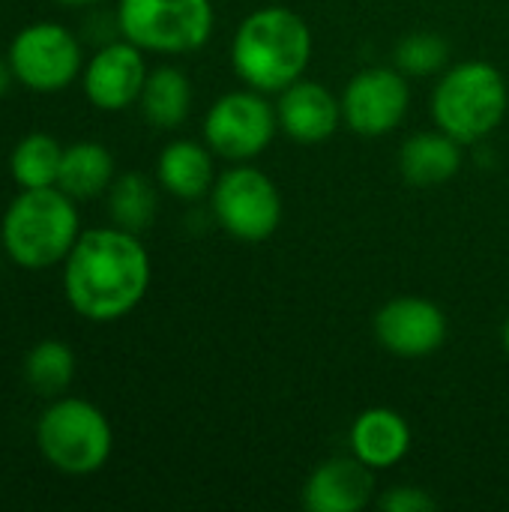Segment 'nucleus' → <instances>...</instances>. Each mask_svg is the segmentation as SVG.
<instances>
[{
    "label": "nucleus",
    "mask_w": 509,
    "mask_h": 512,
    "mask_svg": "<svg viewBox=\"0 0 509 512\" xmlns=\"http://www.w3.org/2000/svg\"><path fill=\"white\" fill-rule=\"evenodd\" d=\"M75 204L78 201L60 186L21 189L0 219V246L6 258L24 270L63 264L81 237V216Z\"/></svg>",
    "instance_id": "7ed1b4c3"
},
{
    "label": "nucleus",
    "mask_w": 509,
    "mask_h": 512,
    "mask_svg": "<svg viewBox=\"0 0 509 512\" xmlns=\"http://www.w3.org/2000/svg\"><path fill=\"white\" fill-rule=\"evenodd\" d=\"M411 426L393 408H366L357 414L348 432L351 456L372 471H390L411 453Z\"/></svg>",
    "instance_id": "2eb2a0df"
},
{
    "label": "nucleus",
    "mask_w": 509,
    "mask_h": 512,
    "mask_svg": "<svg viewBox=\"0 0 509 512\" xmlns=\"http://www.w3.org/2000/svg\"><path fill=\"white\" fill-rule=\"evenodd\" d=\"M60 162H63L60 141L48 132H30L12 147L9 174L18 183V189H45V186H57Z\"/></svg>",
    "instance_id": "412c9836"
},
{
    "label": "nucleus",
    "mask_w": 509,
    "mask_h": 512,
    "mask_svg": "<svg viewBox=\"0 0 509 512\" xmlns=\"http://www.w3.org/2000/svg\"><path fill=\"white\" fill-rule=\"evenodd\" d=\"M150 276V255L141 234L117 225L87 228L63 261V294L75 315L111 324L141 306Z\"/></svg>",
    "instance_id": "f257e3e1"
},
{
    "label": "nucleus",
    "mask_w": 509,
    "mask_h": 512,
    "mask_svg": "<svg viewBox=\"0 0 509 512\" xmlns=\"http://www.w3.org/2000/svg\"><path fill=\"white\" fill-rule=\"evenodd\" d=\"M216 153L192 138H177L162 147L156 159V183L180 198V201H198L210 195L216 183Z\"/></svg>",
    "instance_id": "dca6fc26"
},
{
    "label": "nucleus",
    "mask_w": 509,
    "mask_h": 512,
    "mask_svg": "<svg viewBox=\"0 0 509 512\" xmlns=\"http://www.w3.org/2000/svg\"><path fill=\"white\" fill-rule=\"evenodd\" d=\"M210 210L219 228L234 240L261 243L273 237L282 222V195L261 168L237 162L216 177L210 189Z\"/></svg>",
    "instance_id": "0eeeda50"
},
{
    "label": "nucleus",
    "mask_w": 509,
    "mask_h": 512,
    "mask_svg": "<svg viewBox=\"0 0 509 512\" xmlns=\"http://www.w3.org/2000/svg\"><path fill=\"white\" fill-rule=\"evenodd\" d=\"M375 339L384 351L405 357V360H420L447 342V315L441 306H435L426 297L402 294L387 300L372 321Z\"/></svg>",
    "instance_id": "9b49d317"
},
{
    "label": "nucleus",
    "mask_w": 509,
    "mask_h": 512,
    "mask_svg": "<svg viewBox=\"0 0 509 512\" xmlns=\"http://www.w3.org/2000/svg\"><path fill=\"white\" fill-rule=\"evenodd\" d=\"M435 507L438 501L420 486H393L378 498V510L384 512H429Z\"/></svg>",
    "instance_id": "b1692460"
},
{
    "label": "nucleus",
    "mask_w": 509,
    "mask_h": 512,
    "mask_svg": "<svg viewBox=\"0 0 509 512\" xmlns=\"http://www.w3.org/2000/svg\"><path fill=\"white\" fill-rule=\"evenodd\" d=\"M144 51L129 39L105 42L81 69V87L93 108L99 111H126L138 105L147 81Z\"/></svg>",
    "instance_id": "f8f14e48"
},
{
    "label": "nucleus",
    "mask_w": 509,
    "mask_h": 512,
    "mask_svg": "<svg viewBox=\"0 0 509 512\" xmlns=\"http://www.w3.org/2000/svg\"><path fill=\"white\" fill-rule=\"evenodd\" d=\"M279 132L297 144H321L336 135L342 123V99L312 78H297L276 99Z\"/></svg>",
    "instance_id": "ddd939ff"
},
{
    "label": "nucleus",
    "mask_w": 509,
    "mask_h": 512,
    "mask_svg": "<svg viewBox=\"0 0 509 512\" xmlns=\"http://www.w3.org/2000/svg\"><path fill=\"white\" fill-rule=\"evenodd\" d=\"M213 0H117V30L150 54H189L210 42Z\"/></svg>",
    "instance_id": "423d86ee"
},
{
    "label": "nucleus",
    "mask_w": 509,
    "mask_h": 512,
    "mask_svg": "<svg viewBox=\"0 0 509 512\" xmlns=\"http://www.w3.org/2000/svg\"><path fill=\"white\" fill-rule=\"evenodd\" d=\"M372 495L375 471L357 456H333L303 483V507L309 512H360L372 504Z\"/></svg>",
    "instance_id": "4468645a"
},
{
    "label": "nucleus",
    "mask_w": 509,
    "mask_h": 512,
    "mask_svg": "<svg viewBox=\"0 0 509 512\" xmlns=\"http://www.w3.org/2000/svg\"><path fill=\"white\" fill-rule=\"evenodd\" d=\"M312 60V30L288 6L252 9L231 36L234 75L261 93H282L306 75Z\"/></svg>",
    "instance_id": "f03ea898"
},
{
    "label": "nucleus",
    "mask_w": 509,
    "mask_h": 512,
    "mask_svg": "<svg viewBox=\"0 0 509 512\" xmlns=\"http://www.w3.org/2000/svg\"><path fill=\"white\" fill-rule=\"evenodd\" d=\"M507 108V78L486 60H465L447 69L432 90L435 126L465 147L486 141L504 123Z\"/></svg>",
    "instance_id": "20e7f679"
},
{
    "label": "nucleus",
    "mask_w": 509,
    "mask_h": 512,
    "mask_svg": "<svg viewBox=\"0 0 509 512\" xmlns=\"http://www.w3.org/2000/svg\"><path fill=\"white\" fill-rule=\"evenodd\" d=\"M342 123L360 138H384L411 108V84L396 66H366L342 90Z\"/></svg>",
    "instance_id": "9d476101"
},
{
    "label": "nucleus",
    "mask_w": 509,
    "mask_h": 512,
    "mask_svg": "<svg viewBox=\"0 0 509 512\" xmlns=\"http://www.w3.org/2000/svg\"><path fill=\"white\" fill-rule=\"evenodd\" d=\"M42 459L66 477L102 471L114 453V429L102 408L78 396H57L36 423Z\"/></svg>",
    "instance_id": "39448f33"
},
{
    "label": "nucleus",
    "mask_w": 509,
    "mask_h": 512,
    "mask_svg": "<svg viewBox=\"0 0 509 512\" xmlns=\"http://www.w3.org/2000/svg\"><path fill=\"white\" fill-rule=\"evenodd\" d=\"M138 108L156 129H177L192 111V81L180 66L162 63L147 72Z\"/></svg>",
    "instance_id": "a211bd4d"
},
{
    "label": "nucleus",
    "mask_w": 509,
    "mask_h": 512,
    "mask_svg": "<svg viewBox=\"0 0 509 512\" xmlns=\"http://www.w3.org/2000/svg\"><path fill=\"white\" fill-rule=\"evenodd\" d=\"M504 351H507V357H509V318H507V324H504Z\"/></svg>",
    "instance_id": "bb28decb"
},
{
    "label": "nucleus",
    "mask_w": 509,
    "mask_h": 512,
    "mask_svg": "<svg viewBox=\"0 0 509 512\" xmlns=\"http://www.w3.org/2000/svg\"><path fill=\"white\" fill-rule=\"evenodd\" d=\"M54 3H63V6H90V3H99V0H54Z\"/></svg>",
    "instance_id": "a878e982"
},
{
    "label": "nucleus",
    "mask_w": 509,
    "mask_h": 512,
    "mask_svg": "<svg viewBox=\"0 0 509 512\" xmlns=\"http://www.w3.org/2000/svg\"><path fill=\"white\" fill-rule=\"evenodd\" d=\"M450 60V45L441 33L417 30L399 39L393 51V66L408 78H429L438 75Z\"/></svg>",
    "instance_id": "5701e85b"
},
{
    "label": "nucleus",
    "mask_w": 509,
    "mask_h": 512,
    "mask_svg": "<svg viewBox=\"0 0 509 512\" xmlns=\"http://www.w3.org/2000/svg\"><path fill=\"white\" fill-rule=\"evenodd\" d=\"M204 144L228 162L258 159L279 132L276 105L267 102V93L243 87L222 93L204 114L201 123Z\"/></svg>",
    "instance_id": "6e6552de"
},
{
    "label": "nucleus",
    "mask_w": 509,
    "mask_h": 512,
    "mask_svg": "<svg viewBox=\"0 0 509 512\" xmlns=\"http://www.w3.org/2000/svg\"><path fill=\"white\" fill-rule=\"evenodd\" d=\"M105 195H108V216L123 231L144 234L153 225L156 213H159L156 183L141 171L117 174Z\"/></svg>",
    "instance_id": "aec40b11"
},
{
    "label": "nucleus",
    "mask_w": 509,
    "mask_h": 512,
    "mask_svg": "<svg viewBox=\"0 0 509 512\" xmlns=\"http://www.w3.org/2000/svg\"><path fill=\"white\" fill-rule=\"evenodd\" d=\"M462 147L465 144H459L453 135H447L441 129L414 132L399 147V174L405 177V183L420 186V189L444 186L459 174V168L465 162Z\"/></svg>",
    "instance_id": "f3484780"
},
{
    "label": "nucleus",
    "mask_w": 509,
    "mask_h": 512,
    "mask_svg": "<svg viewBox=\"0 0 509 512\" xmlns=\"http://www.w3.org/2000/svg\"><path fill=\"white\" fill-rule=\"evenodd\" d=\"M9 66L15 81L33 93H60L81 78V42L60 21H33L9 42Z\"/></svg>",
    "instance_id": "1a4fd4ad"
},
{
    "label": "nucleus",
    "mask_w": 509,
    "mask_h": 512,
    "mask_svg": "<svg viewBox=\"0 0 509 512\" xmlns=\"http://www.w3.org/2000/svg\"><path fill=\"white\" fill-rule=\"evenodd\" d=\"M12 81H15V72H12V66H9V57H0V96L9 90Z\"/></svg>",
    "instance_id": "393cba45"
},
{
    "label": "nucleus",
    "mask_w": 509,
    "mask_h": 512,
    "mask_svg": "<svg viewBox=\"0 0 509 512\" xmlns=\"http://www.w3.org/2000/svg\"><path fill=\"white\" fill-rule=\"evenodd\" d=\"M75 378V354L63 339H39L24 357V381L36 396L57 399Z\"/></svg>",
    "instance_id": "4be33fe9"
},
{
    "label": "nucleus",
    "mask_w": 509,
    "mask_h": 512,
    "mask_svg": "<svg viewBox=\"0 0 509 512\" xmlns=\"http://www.w3.org/2000/svg\"><path fill=\"white\" fill-rule=\"evenodd\" d=\"M114 156L105 144L99 141H75L63 147V162H60V177L57 186L75 198V201H90L108 192L114 183Z\"/></svg>",
    "instance_id": "6ab92c4d"
}]
</instances>
